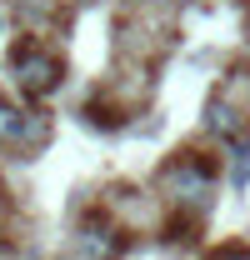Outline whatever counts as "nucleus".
Listing matches in <instances>:
<instances>
[{
  "label": "nucleus",
  "mask_w": 250,
  "mask_h": 260,
  "mask_svg": "<svg viewBox=\"0 0 250 260\" xmlns=\"http://www.w3.org/2000/svg\"><path fill=\"white\" fill-rule=\"evenodd\" d=\"M45 140H50V115L45 110H20V105L0 100V145H10L20 155H35Z\"/></svg>",
  "instance_id": "3"
},
{
  "label": "nucleus",
  "mask_w": 250,
  "mask_h": 260,
  "mask_svg": "<svg viewBox=\"0 0 250 260\" xmlns=\"http://www.w3.org/2000/svg\"><path fill=\"white\" fill-rule=\"evenodd\" d=\"M160 185L180 210H205L215 195V170L205 160H195V150H185V155H170L160 165Z\"/></svg>",
  "instance_id": "1"
},
{
  "label": "nucleus",
  "mask_w": 250,
  "mask_h": 260,
  "mask_svg": "<svg viewBox=\"0 0 250 260\" xmlns=\"http://www.w3.org/2000/svg\"><path fill=\"white\" fill-rule=\"evenodd\" d=\"M10 80H15V90L25 100H45L60 90L65 80V65L60 55H50V50H40V45H15V55H10Z\"/></svg>",
  "instance_id": "2"
},
{
  "label": "nucleus",
  "mask_w": 250,
  "mask_h": 260,
  "mask_svg": "<svg viewBox=\"0 0 250 260\" xmlns=\"http://www.w3.org/2000/svg\"><path fill=\"white\" fill-rule=\"evenodd\" d=\"M205 130H210V135H220L225 145H235V135H240V110H235L225 95L210 100V105H205Z\"/></svg>",
  "instance_id": "4"
},
{
  "label": "nucleus",
  "mask_w": 250,
  "mask_h": 260,
  "mask_svg": "<svg viewBox=\"0 0 250 260\" xmlns=\"http://www.w3.org/2000/svg\"><path fill=\"white\" fill-rule=\"evenodd\" d=\"M140 5H170V0H140Z\"/></svg>",
  "instance_id": "6"
},
{
  "label": "nucleus",
  "mask_w": 250,
  "mask_h": 260,
  "mask_svg": "<svg viewBox=\"0 0 250 260\" xmlns=\"http://www.w3.org/2000/svg\"><path fill=\"white\" fill-rule=\"evenodd\" d=\"M230 155H235V185H245V180H250V150L235 140V150H230Z\"/></svg>",
  "instance_id": "5"
}]
</instances>
